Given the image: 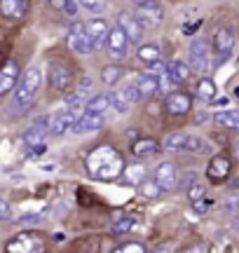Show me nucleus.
<instances>
[{"instance_id": "nucleus-1", "label": "nucleus", "mask_w": 239, "mask_h": 253, "mask_svg": "<svg viewBox=\"0 0 239 253\" xmlns=\"http://www.w3.org/2000/svg\"><path fill=\"white\" fill-rule=\"evenodd\" d=\"M87 173L94 181H115L124 173V160L113 145H99L87 157Z\"/></svg>"}, {"instance_id": "nucleus-2", "label": "nucleus", "mask_w": 239, "mask_h": 253, "mask_svg": "<svg viewBox=\"0 0 239 253\" xmlns=\"http://www.w3.org/2000/svg\"><path fill=\"white\" fill-rule=\"evenodd\" d=\"M42 84V73L40 68H28L21 78H19L17 87H14V99H12V108H17L19 113H24L33 106V101L38 96V89Z\"/></svg>"}, {"instance_id": "nucleus-3", "label": "nucleus", "mask_w": 239, "mask_h": 253, "mask_svg": "<svg viewBox=\"0 0 239 253\" xmlns=\"http://www.w3.org/2000/svg\"><path fill=\"white\" fill-rule=\"evenodd\" d=\"M134 7L143 28H155L164 17V5L159 0H134Z\"/></svg>"}, {"instance_id": "nucleus-4", "label": "nucleus", "mask_w": 239, "mask_h": 253, "mask_svg": "<svg viewBox=\"0 0 239 253\" xmlns=\"http://www.w3.org/2000/svg\"><path fill=\"white\" fill-rule=\"evenodd\" d=\"M162 145H164V150H171V153H199V150H204L202 138H197L193 134H183V131L169 134Z\"/></svg>"}, {"instance_id": "nucleus-5", "label": "nucleus", "mask_w": 239, "mask_h": 253, "mask_svg": "<svg viewBox=\"0 0 239 253\" xmlns=\"http://www.w3.org/2000/svg\"><path fill=\"white\" fill-rule=\"evenodd\" d=\"M190 61H193V68L199 73H206L211 68V45L206 38H197L190 45Z\"/></svg>"}, {"instance_id": "nucleus-6", "label": "nucleus", "mask_w": 239, "mask_h": 253, "mask_svg": "<svg viewBox=\"0 0 239 253\" xmlns=\"http://www.w3.org/2000/svg\"><path fill=\"white\" fill-rule=\"evenodd\" d=\"M68 47L75 54H89L92 52V40H89V33H87V24H73L71 31H68Z\"/></svg>"}, {"instance_id": "nucleus-7", "label": "nucleus", "mask_w": 239, "mask_h": 253, "mask_svg": "<svg viewBox=\"0 0 239 253\" xmlns=\"http://www.w3.org/2000/svg\"><path fill=\"white\" fill-rule=\"evenodd\" d=\"M232 47H235V31L230 26H221L213 33V49L218 54V63H225L230 59Z\"/></svg>"}, {"instance_id": "nucleus-8", "label": "nucleus", "mask_w": 239, "mask_h": 253, "mask_svg": "<svg viewBox=\"0 0 239 253\" xmlns=\"http://www.w3.org/2000/svg\"><path fill=\"white\" fill-rule=\"evenodd\" d=\"M129 45H131V40H129V36L124 33V28L120 26V24H118V26H113L111 31H108V40H106V47H108L111 56H115V59H122V56H127Z\"/></svg>"}, {"instance_id": "nucleus-9", "label": "nucleus", "mask_w": 239, "mask_h": 253, "mask_svg": "<svg viewBox=\"0 0 239 253\" xmlns=\"http://www.w3.org/2000/svg\"><path fill=\"white\" fill-rule=\"evenodd\" d=\"M103 125H106V115L84 110L82 115H78V120H75V125L71 131H73V134H92V131H99Z\"/></svg>"}, {"instance_id": "nucleus-10", "label": "nucleus", "mask_w": 239, "mask_h": 253, "mask_svg": "<svg viewBox=\"0 0 239 253\" xmlns=\"http://www.w3.org/2000/svg\"><path fill=\"white\" fill-rule=\"evenodd\" d=\"M75 120H78V113H75V110H71V108L56 110L54 115L49 118V134L61 136V134H66V131H71L75 125Z\"/></svg>"}, {"instance_id": "nucleus-11", "label": "nucleus", "mask_w": 239, "mask_h": 253, "mask_svg": "<svg viewBox=\"0 0 239 253\" xmlns=\"http://www.w3.org/2000/svg\"><path fill=\"white\" fill-rule=\"evenodd\" d=\"M9 253H33V251H42V239L38 235H31V232H24V235L14 237L7 244Z\"/></svg>"}, {"instance_id": "nucleus-12", "label": "nucleus", "mask_w": 239, "mask_h": 253, "mask_svg": "<svg viewBox=\"0 0 239 253\" xmlns=\"http://www.w3.org/2000/svg\"><path fill=\"white\" fill-rule=\"evenodd\" d=\"M49 84L56 91H66L73 84V71L64 66V63H52L49 66Z\"/></svg>"}, {"instance_id": "nucleus-13", "label": "nucleus", "mask_w": 239, "mask_h": 253, "mask_svg": "<svg viewBox=\"0 0 239 253\" xmlns=\"http://www.w3.org/2000/svg\"><path fill=\"white\" fill-rule=\"evenodd\" d=\"M164 108L171 115H185V113H190V108H193V96L185 94V91H171L164 99Z\"/></svg>"}, {"instance_id": "nucleus-14", "label": "nucleus", "mask_w": 239, "mask_h": 253, "mask_svg": "<svg viewBox=\"0 0 239 253\" xmlns=\"http://www.w3.org/2000/svg\"><path fill=\"white\" fill-rule=\"evenodd\" d=\"M108 24L103 19H92L87 24V33H89V40H92V49H101L108 40Z\"/></svg>"}, {"instance_id": "nucleus-15", "label": "nucleus", "mask_w": 239, "mask_h": 253, "mask_svg": "<svg viewBox=\"0 0 239 253\" xmlns=\"http://www.w3.org/2000/svg\"><path fill=\"white\" fill-rule=\"evenodd\" d=\"M155 181L162 190H174L176 183H178V176H176V164L171 162H162L155 169Z\"/></svg>"}, {"instance_id": "nucleus-16", "label": "nucleus", "mask_w": 239, "mask_h": 253, "mask_svg": "<svg viewBox=\"0 0 239 253\" xmlns=\"http://www.w3.org/2000/svg\"><path fill=\"white\" fill-rule=\"evenodd\" d=\"M19 82V66L17 61H7L2 68H0V96L7 94L17 87Z\"/></svg>"}, {"instance_id": "nucleus-17", "label": "nucleus", "mask_w": 239, "mask_h": 253, "mask_svg": "<svg viewBox=\"0 0 239 253\" xmlns=\"http://www.w3.org/2000/svg\"><path fill=\"white\" fill-rule=\"evenodd\" d=\"M230 160L225 155H216L206 167V176H209V181H225L230 176Z\"/></svg>"}, {"instance_id": "nucleus-18", "label": "nucleus", "mask_w": 239, "mask_h": 253, "mask_svg": "<svg viewBox=\"0 0 239 253\" xmlns=\"http://www.w3.org/2000/svg\"><path fill=\"white\" fill-rule=\"evenodd\" d=\"M118 24L124 28V33L129 36V40H131V42H141V40H143V31H146V28L141 26V21H138L136 17L120 14V17H118Z\"/></svg>"}, {"instance_id": "nucleus-19", "label": "nucleus", "mask_w": 239, "mask_h": 253, "mask_svg": "<svg viewBox=\"0 0 239 253\" xmlns=\"http://www.w3.org/2000/svg\"><path fill=\"white\" fill-rule=\"evenodd\" d=\"M136 87H138V91H141L146 99H153V96H157V94H159V89H162L159 78H157L155 73H143V75H141V78L136 80Z\"/></svg>"}, {"instance_id": "nucleus-20", "label": "nucleus", "mask_w": 239, "mask_h": 253, "mask_svg": "<svg viewBox=\"0 0 239 253\" xmlns=\"http://www.w3.org/2000/svg\"><path fill=\"white\" fill-rule=\"evenodd\" d=\"M166 75H169V80L174 82V84H183V82L190 80V66L183 61H169L166 63Z\"/></svg>"}, {"instance_id": "nucleus-21", "label": "nucleus", "mask_w": 239, "mask_h": 253, "mask_svg": "<svg viewBox=\"0 0 239 253\" xmlns=\"http://www.w3.org/2000/svg\"><path fill=\"white\" fill-rule=\"evenodd\" d=\"M159 150H162V143L155 141V138H138V141H134V145H131V153L136 155V157H153V155H157Z\"/></svg>"}, {"instance_id": "nucleus-22", "label": "nucleus", "mask_w": 239, "mask_h": 253, "mask_svg": "<svg viewBox=\"0 0 239 253\" xmlns=\"http://www.w3.org/2000/svg\"><path fill=\"white\" fill-rule=\"evenodd\" d=\"M0 12L7 19H21L28 12L26 0H0Z\"/></svg>"}, {"instance_id": "nucleus-23", "label": "nucleus", "mask_w": 239, "mask_h": 253, "mask_svg": "<svg viewBox=\"0 0 239 253\" xmlns=\"http://www.w3.org/2000/svg\"><path fill=\"white\" fill-rule=\"evenodd\" d=\"M47 134H49V120H42V122H38L36 126H31L26 134H24V143L31 148V145H38V143H45Z\"/></svg>"}, {"instance_id": "nucleus-24", "label": "nucleus", "mask_w": 239, "mask_h": 253, "mask_svg": "<svg viewBox=\"0 0 239 253\" xmlns=\"http://www.w3.org/2000/svg\"><path fill=\"white\" fill-rule=\"evenodd\" d=\"M216 125L223 129H230V131H239V110H221L213 115Z\"/></svg>"}, {"instance_id": "nucleus-25", "label": "nucleus", "mask_w": 239, "mask_h": 253, "mask_svg": "<svg viewBox=\"0 0 239 253\" xmlns=\"http://www.w3.org/2000/svg\"><path fill=\"white\" fill-rule=\"evenodd\" d=\"M113 103H111V94H96L92 99L87 101V108L84 110H92V113H101L106 115V110H111Z\"/></svg>"}, {"instance_id": "nucleus-26", "label": "nucleus", "mask_w": 239, "mask_h": 253, "mask_svg": "<svg viewBox=\"0 0 239 253\" xmlns=\"http://www.w3.org/2000/svg\"><path fill=\"white\" fill-rule=\"evenodd\" d=\"M124 176H127L129 185H141V183L148 178V169L143 164H131V167L124 169Z\"/></svg>"}, {"instance_id": "nucleus-27", "label": "nucleus", "mask_w": 239, "mask_h": 253, "mask_svg": "<svg viewBox=\"0 0 239 253\" xmlns=\"http://www.w3.org/2000/svg\"><path fill=\"white\" fill-rule=\"evenodd\" d=\"M122 78H124V68H122V66H106L101 71V80H103V84H108V87L118 84Z\"/></svg>"}, {"instance_id": "nucleus-28", "label": "nucleus", "mask_w": 239, "mask_h": 253, "mask_svg": "<svg viewBox=\"0 0 239 253\" xmlns=\"http://www.w3.org/2000/svg\"><path fill=\"white\" fill-rule=\"evenodd\" d=\"M197 96L204 101H213L216 99V84H213V80H209V78H202V80L197 82Z\"/></svg>"}, {"instance_id": "nucleus-29", "label": "nucleus", "mask_w": 239, "mask_h": 253, "mask_svg": "<svg viewBox=\"0 0 239 253\" xmlns=\"http://www.w3.org/2000/svg\"><path fill=\"white\" fill-rule=\"evenodd\" d=\"M66 108H71V110H75L78 115H82V110L87 108V99H84V91H73L68 99H66Z\"/></svg>"}, {"instance_id": "nucleus-30", "label": "nucleus", "mask_w": 239, "mask_h": 253, "mask_svg": "<svg viewBox=\"0 0 239 253\" xmlns=\"http://www.w3.org/2000/svg\"><path fill=\"white\" fill-rule=\"evenodd\" d=\"M138 59L143 63H155V61H159V47L157 45H141L138 47Z\"/></svg>"}, {"instance_id": "nucleus-31", "label": "nucleus", "mask_w": 239, "mask_h": 253, "mask_svg": "<svg viewBox=\"0 0 239 253\" xmlns=\"http://www.w3.org/2000/svg\"><path fill=\"white\" fill-rule=\"evenodd\" d=\"M111 103H113V110H115V113H120V115L129 110V101L124 99V94H122V91H115V94H111Z\"/></svg>"}, {"instance_id": "nucleus-32", "label": "nucleus", "mask_w": 239, "mask_h": 253, "mask_svg": "<svg viewBox=\"0 0 239 253\" xmlns=\"http://www.w3.org/2000/svg\"><path fill=\"white\" fill-rule=\"evenodd\" d=\"M80 5H82L87 12H92V14H101L106 5H108V0H78Z\"/></svg>"}, {"instance_id": "nucleus-33", "label": "nucleus", "mask_w": 239, "mask_h": 253, "mask_svg": "<svg viewBox=\"0 0 239 253\" xmlns=\"http://www.w3.org/2000/svg\"><path fill=\"white\" fill-rule=\"evenodd\" d=\"M138 188H141V192H143V195H146V197H157V195H159V192H162V188H159V185H157V181H143L141 183V185H138Z\"/></svg>"}, {"instance_id": "nucleus-34", "label": "nucleus", "mask_w": 239, "mask_h": 253, "mask_svg": "<svg viewBox=\"0 0 239 253\" xmlns=\"http://www.w3.org/2000/svg\"><path fill=\"white\" fill-rule=\"evenodd\" d=\"M134 223H136L134 218H122V220H118L111 230L115 232V235H124V232H129V230H134Z\"/></svg>"}, {"instance_id": "nucleus-35", "label": "nucleus", "mask_w": 239, "mask_h": 253, "mask_svg": "<svg viewBox=\"0 0 239 253\" xmlns=\"http://www.w3.org/2000/svg\"><path fill=\"white\" fill-rule=\"evenodd\" d=\"M122 94H124V99H127L129 103H138V101L143 99V94L138 91L136 84H127V87L122 89Z\"/></svg>"}, {"instance_id": "nucleus-36", "label": "nucleus", "mask_w": 239, "mask_h": 253, "mask_svg": "<svg viewBox=\"0 0 239 253\" xmlns=\"http://www.w3.org/2000/svg\"><path fill=\"white\" fill-rule=\"evenodd\" d=\"M204 195H206V185H202V183H193V185L188 188V197H190V202H197V199H202Z\"/></svg>"}, {"instance_id": "nucleus-37", "label": "nucleus", "mask_w": 239, "mask_h": 253, "mask_svg": "<svg viewBox=\"0 0 239 253\" xmlns=\"http://www.w3.org/2000/svg\"><path fill=\"white\" fill-rule=\"evenodd\" d=\"M115 251H118V253H146V249H143L141 244H134V242H131V244H122V246H118Z\"/></svg>"}, {"instance_id": "nucleus-38", "label": "nucleus", "mask_w": 239, "mask_h": 253, "mask_svg": "<svg viewBox=\"0 0 239 253\" xmlns=\"http://www.w3.org/2000/svg\"><path fill=\"white\" fill-rule=\"evenodd\" d=\"M225 209H228L230 213L239 211V195H237V192H232V195H228V197H225Z\"/></svg>"}, {"instance_id": "nucleus-39", "label": "nucleus", "mask_w": 239, "mask_h": 253, "mask_svg": "<svg viewBox=\"0 0 239 253\" xmlns=\"http://www.w3.org/2000/svg\"><path fill=\"white\" fill-rule=\"evenodd\" d=\"M211 199H206V197H202V199H197V202H193V207H195V211H199V213H204V211H209L211 209Z\"/></svg>"}, {"instance_id": "nucleus-40", "label": "nucleus", "mask_w": 239, "mask_h": 253, "mask_svg": "<svg viewBox=\"0 0 239 253\" xmlns=\"http://www.w3.org/2000/svg\"><path fill=\"white\" fill-rule=\"evenodd\" d=\"M78 5H80L78 0H64V9L68 12V14H71V17H75V12H78Z\"/></svg>"}, {"instance_id": "nucleus-41", "label": "nucleus", "mask_w": 239, "mask_h": 253, "mask_svg": "<svg viewBox=\"0 0 239 253\" xmlns=\"http://www.w3.org/2000/svg\"><path fill=\"white\" fill-rule=\"evenodd\" d=\"M7 218H12V209L7 202H0V220H7Z\"/></svg>"}, {"instance_id": "nucleus-42", "label": "nucleus", "mask_w": 239, "mask_h": 253, "mask_svg": "<svg viewBox=\"0 0 239 253\" xmlns=\"http://www.w3.org/2000/svg\"><path fill=\"white\" fill-rule=\"evenodd\" d=\"M232 153H235V157L239 160V141H235V145H232Z\"/></svg>"}, {"instance_id": "nucleus-43", "label": "nucleus", "mask_w": 239, "mask_h": 253, "mask_svg": "<svg viewBox=\"0 0 239 253\" xmlns=\"http://www.w3.org/2000/svg\"><path fill=\"white\" fill-rule=\"evenodd\" d=\"M228 103V99H213V106H225Z\"/></svg>"}, {"instance_id": "nucleus-44", "label": "nucleus", "mask_w": 239, "mask_h": 253, "mask_svg": "<svg viewBox=\"0 0 239 253\" xmlns=\"http://www.w3.org/2000/svg\"><path fill=\"white\" fill-rule=\"evenodd\" d=\"M49 2H52L54 7H64V0H49Z\"/></svg>"}, {"instance_id": "nucleus-45", "label": "nucleus", "mask_w": 239, "mask_h": 253, "mask_svg": "<svg viewBox=\"0 0 239 253\" xmlns=\"http://www.w3.org/2000/svg\"><path fill=\"white\" fill-rule=\"evenodd\" d=\"M237 227H239V223H237Z\"/></svg>"}]
</instances>
